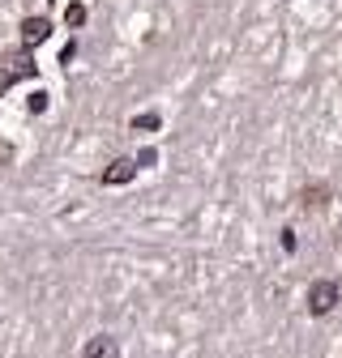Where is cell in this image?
<instances>
[{"label":"cell","instance_id":"obj_6","mask_svg":"<svg viewBox=\"0 0 342 358\" xmlns=\"http://www.w3.org/2000/svg\"><path fill=\"white\" fill-rule=\"evenodd\" d=\"M304 205H308V209H321V205H330V184H308V188H304Z\"/></svg>","mask_w":342,"mask_h":358},{"label":"cell","instance_id":"obj_5","mask_svg":"<svg viewBox=\"0 0 342 358\" xmlns=\"http://www.w3.org/2000/svg\"><path fill=\"white\" fill-rule=\"evenodd\" d=\"M116 337H107V332H99V337L86 341V358H116Z\"/></svg>","mask_w":342,"mask_h":358},{"label":"cell","instance_id":"obj_3","mask_svg":"<svg viewBox=\"0 0 342 358\" xmlns=\"http://www.w3.org/2000/svg\"><path fill=\"white\" fill-rule=\"evenodd\" d=\"M17 35H21V47H39V43H47L52 39V17H43V13H30V17H21V26H17Z\"/></svg>","mask_w":342,"mask_h":358},{"label":"cell","instance_id":"obj_8","mask_svg":"<svg viewBox=\"0 0 342 358\" xmlns=\"http://www.w3.org/2000/svg\"><path fill=\"white\" fill-rule=\"evenodd\" d=\"M159 128H163V115H154V111L133 115V133H159Z\"/></svg>","mask_w":342,"mask_h":358},{"label":"cell","instance_id":"obj_10","mask_svg":"<svg viewBox=\"0 0 342 358\" xmlns=\"http://www.w3.org/2000/svg\"><path fill=\"white\" fill-rule=\"evenodd\" d=\"M26 107H30V115H43V111H47V94H43V90H39V94H30Z\"/></svg>","mask_w":342,"mask_h":358},{"label":"cell","instance_id":"obj_2","mask_svg":"<svg viewBox=\"0 0 342 358\" xmlns=\"http://www.w3.org/2000/svg\"><path fill=\"white\" fill-rule=\"evenodd\" d=\"M338 303H342V286H338V281L321 277V281H312V286H308V312L312 316H330Z\"/></svg>","mask_w":342,"mask_h":358},{"label":"cell","instance_id":"obj_4","mask_svg":"<svg viewBox=\"0 0 342 358\" xmlns=\"http://www.w3.org/2000/svg\"><path fill=\"white\" fill-rule=\"evenodd\" d=\"M133 175H137V162H133V158H116V162H107V167H103V175H99V179H103L107 188H120V184H129Z\"/></svg>","mask_w":342,"mask_h":358},{"label":"cell","instance_id":"obj_12","mask_svg":"<svg viewBox=\"0 0 342 358\" xmlns=\"http://www.w3.org/2000/svg\"><path fill=\"white\" fill-rule=\"evenodd\" d=\"M282 247H287V252H296V230H291V226L282 230Z\"/></svg>","mask_w":342,"mask_h":358},{"label":"cell","instance_id":"obj_7","mask_svg":"<svg viewBox=\"0 0 342 358\" xmlns=\"http://www.w3.org/2000/svg\"><path fill=\"white\" fill-rule=\"evenodd\" d=\"M86 5H82V0H73V5L64 9V26H69V30H82V26H86Z\"/></svg>","mask_w":342,"mask_h":358},{"label":"cell","instance_id":"obj_1","mask_svg":"<svg viewBox=\"0 0 342 358\" xmlns=\"http://www.w3.org/2000/svg\"><path fill=\"white\" fill-rule=\"evenodd\" d=\"M35 73H39V64H35V56L26 47L0 56V94H5L9 86H17V82H26V77H35Z\"/></svg>","mask_w":342,"mask_h":358},{"label":"cell","instance_id":"obj_9","mask_svg":"<svg viewBox=\"0 0 342 358\" xmlns=\"http://www.w3.org/2000/svg\"><path fill=\"white\" fill-rule=\"evenodd\" d=\"M73 60H78V39H69V43H64V47H60V64H64V68H69V64H73Z\"/></svg>","mask_w":342,"mask_h":358},{"label":"cell","instance_id":"obj_11","mask_svg":"<svg viewBox=\"0 0 342 358\" xmlns=\"http://www.w3.org/2000/svg\"><path fill=\"white\" fill-rule=\"evenodd\" d=\"M13 162V145H0V171H5Z\"/></svg>","mask_w":342,"mask_h":358}]
</instances>
